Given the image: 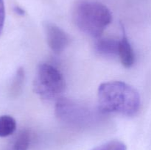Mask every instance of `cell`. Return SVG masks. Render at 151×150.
<instances>
[{
	"label": "cell",
	"instance_id": "1",
	"mask_svg": "<svg viewBox=\"0 0 151 150\" xmlns=\"http://www.w3.org/2000/svg\"><path fill=\"white\" fill-rule=\"evenodd\" d=\"M97 100L99 108L105 113L132 116L137 114L140 107L138 91L121 81L102 83L97 91Z\"/></svg>",
	"mask_w": 151,
	"mask_h": 150
},
{
	"label": "cell",
	"instance_id": "2",
	"mask_svg": "<svg viewBox=\"0 0 151 150\" xmlns=\"http://www.w3.org/2000/svg\"><path fill=\"white\" fill-rule=\"evenodd\" d=\"M75 24L82 32L98 38L112 21L110 10L97 1H83L74 10Z\"/></svg>",
	"mask_w": 151,
	"mask_h": 150
},
{
	"label": "cell",
	"instance_id": "3",
	"mask_svg": "<svg viewBox=\"0 0 151 150\" xmlns=\"http://www.w3.org/2000/svg\"><path fill=\"white\" fill-rule=\"evenodd\" d=\"M65 88L64 78L56 68L47 63L39 65L33 81V90L41 98L45 100L57 99Z\"/></svg>",
	"mask_w": 151,
	"mask_h": 150
},
{
	"label": "cell",
	"instance_id": "4",
	"mask_svg": "<svg viewBox=\"0 0 151 150\" xmlns=\"http://www.w3.org/2000/svg\"><path fill=\"white\" fill-rule=\"evenodd\" d=\"M44 29L47 44L52 51L56 54L62 52L69 43L67 34L57 25L52 23L46 24Z\"/></svg>",
	"mask_w": 151,
	"mask_h": 150
},
{
	"label": "cell",
	"instance_id": "5",
	"mask_svg": "<svg viewBox=\"0 0 151 150\" xmlns=\"http://www.w3.org/2000/svg\"><path fill=\"white\" fill-rule=\"evenodd\" d=\"M119 40L111 37L97 38L94 44V49L97 54L103 57H111L118 56Z\"/></svg>",
	"mask_w": 151,
	"mask_h": 150
},
{
	"label": "cell",
	"instance_id": "6",
	"mask_svg": "<svg viewBox=\"0 0 151 150\" xmlns=\"http://www.w3.org/2000/svg\"><path fill=\"white\" fill-rule=\"evenodd\" d=\"M120 61L122 66L125 68H131L135 62V55L131 44L125 35L123 29V35L119 40V52H118Z\"/></svg>",
	"mask_w": 151,
	"mask_h": 150
},
{
	"label": "cell",
	"instance_id": "7",
	"mask_svg": "<svg viewBox=\"0 0 151 150\" xmlns=\"http://www.w3.org/2000/svg\"><path fill=\"white\" fill-rule=\"evenodd\" d=\"M30 141L28 131L22 130L17 134L10 144L7 150H27Z\"/></svg>",
	"mask_w": 151,
	"mask_h": 150
},
{
	"label": "cell",
	"instance_id": "8",
	"mask_svg": "<svg viewBox=\"0 0 151 150\" xmlns=\"http://www.w3.org/2000/svg\"><path fill=\"white\" fill-rule=\"evenodd\" d=\"M16 129V120L12 116L8 115L0 116V137L4 138L12 135Z\"/></svg>",
	"mask_w": 151,
	"mask_h": 150
},
{
	"label": "cell",
	"instance_id": "9",
	"mask_svg": "<svg viewBox=\"0 0 151 150\" xmlns=\"http://www.w3.org/2000/svg\"><path fill=\"white\" fill-rule=\"evenodd\" d=\"M24 80V71L22 68H19L16 71L15 77L12 82L10 89V94L11 96H18L22 89V85Z\"/></svg>",
	"mask_w": 151,
	"mask_h": 150
},
{
	"label": "cell",
	"instance_id": "10",
	"mask_svg": "<svg viewBox=\"0 0 151 150\" xmlns=\"http://www.w3.org/2000/svg\"><path fill=\"white\" fill-rule=\"evenodd\" d=\"M5 21V6L4 0H0V35H1Z\"/></svg>",
	"mask_w": 151,
	"mask_h": 150
},
{
	"label": "cell",
	"instance_id": "11",
	"mask_svg": "<svg viewBox=\"0 0 151 150\" xmlns=\"http://www.w3.org/2000/svg\"><path fill=\"white\" fill-rule=\"evenodd\" d=\"M111 150H127V146L124 143L121 141H113Z\"/></svg>",
	"mask_w": 151,
	"mask_h": 150
},
{
	"label": "cell",
	"instance_id": "12",
	"mask_svg": "<svg viewBox=\"0 0 151 150\" xmlns=\"http://www.w3.org/2000/svg\"><path fill=\"white\" fill-rule=\"evenodd\" d=\"M112 144H113V141L106 143V144H103V145L96 147V148H94L93 150H111V146H112Z\"/></svg>",
	"mask_w": 151,
	"mask_h": 150
},
{
	"label": "cell",
	"instance_id": "13",
	"mask_svg": "<svg viewBox=\"0 0 151 150\" xmlns=\"http://www.w3.org/2000/svg\"><path fill=\"white\" fill-rule=\"evenodd\" d=\"M14 11L16 12L18 15H19V16H24V10L22 7H18V6L14 7Z\"/></svg>",
	"mask_w": 151,
	"mask_h": 150
}]
</instances>
